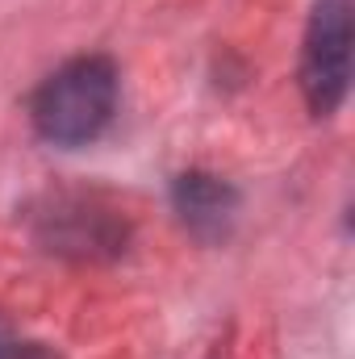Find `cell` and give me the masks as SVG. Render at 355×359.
Listing matches in <instances>:
<instances>
[{
  "instance_id": "1",
  "label": "cell",
  "mask_w": 355,
  "mask_h": 359,
  "mask_svg": "<svg viewBox=\"0 0 355 359\" xmlns=\"http://www.w3.org/2000/svg\"><path fill=\"white\" fill-rule=\"evenodd\" d=\"M117 104V72L109 59H72L34 92V126L46 142H92Z\"/></svg>"
},
{
  "instance_id": "2",
  "label": "cell",
  "mask_w": 355,
  "mask_h": 359,
  "mask_svg": "<svg viewBox=\"0 0 355 359\" xmlns=\"http://www.w3.org/2000/svg\"><path fill=\"white\" fill-rule=\"evenodd\" d=\"M347 8H351L347 0H318L314 21H309L301 84L314 113H330L347 88V42H351Z\"/></svg>"
}]
</instances>
